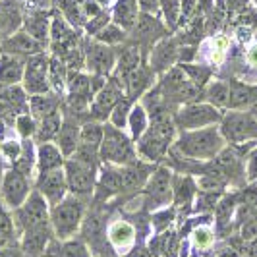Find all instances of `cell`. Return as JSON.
Here are the masks:
<instances>
[{"mask_svg": "<svg viewBox=\"0 0 257 257\" xmlns=\"http://www.w3.org/2000/svg\"><path fill=\"white\" fill-rule=\"evenodd\" d=\"M178 149L184 155L190 157H213L215 153H219L222 149V138L219 136L217 130H201V132H192L182 136V140L178 142Z\"/></svg>", "mask_w": 257, "mask_h": 257, "instance_id": "cell-1", "label": "cell"}, {"mask_svg": "<svg viewBox=\"0 0 257 257\" xmlns=\"http://www.w3.org/2000/svg\"><path fill=\"white\" fill-rule=\"evenodd\" d=\"M79 219H81V203L76 201V199L62 201L60 205L56 207L54 215H52L54 228H56L60 238H66V236H70L72 232L76 230Z\"/></svg>", "mask_w": 257, "mask_h": 257, "instance_id": "cell-2", "label": "cell"}, {"mask_svg": "<svg viewBox=\"0 0 257 257\" xmlns=\"http://www.w3.org/2000/svg\"><path fill=\"white\" fill-rule=\"evenodd\" d=\"M222 134L232 142H242L245 138L257 136V120L249 114L234 112L228 114L222 122Z\"/></svg>", "mask_w": 257, "mask_h": 257, "instance_id": "cell-3", "label": "cell"}, {"mask_svg": "<svg viewBox=\"0 0 257 257\" xmlns=\"http://www.w3.org/2000/svg\"><path fill=\"white\" fill-rule=\"evenodd\" d=\"M132 147L130 142L114 128H106L103 143V157L112 163H126L132 159Z\"/></svg>", "mask_w": 257, "mask_h": 257, "instance_id": "cell-4", "label": "cell"}, {"mask_svg": "<svg viewBox=\"0 0 257 257\" xmlns=\"http://www.w3.org/2000/svg\"><path fill=\"white\" fill-rule=\"evenodd\" d=\"M20 222L29 230L45 226V222H47V205H45V201L41 199L39 193H33L29 197V201L24 205V209L20 211Z\"/></svg>", "mask_w": 257, "mask_h": 257, "instance_id": "cell-5", "label": "cell"}, {"mask_svg": "<svg viewBox=\"0 0 257 257\" xmlns=\"http://www.w3.org/2000/svg\"><path fill=\"white\" fill-rule=\"evenodd\" d=\"M220 116L215 108L207 106V104H192L188 108H184L180 112V124L186 128H197L209 122H217Z\"/></svg>", "mask_w": 257, "mask_h": 257, "instance_id": "cell-6", "label": "cell"}, {"mask_svg": "<svg viewBox=\"0 0 257 257\" xmlns=\"http://www.w3.org/2000/svg\"><path fill=\"white\" fill-rule=\"evenodd\" d=\"M68 180H70V186L74 192L89 193L93 188V170L79 165L77 161H72L68 165Z\"/></svg>", "mask_w": 257, "mask_h": 257, "instance_id": "cell-7", "label": "cell"}, {"mask_svg": "<svg viewBox=\"0 0 257 257\" xmlns=\"http://www.w3.org/2000/svg\"><path fill=\"white\" fill-rule=\"evenodd\" d=\"M39 190L45 193L51 201H58L64 193V174L60 170H47L39 182Z\"/></svg>", "mask_w": 257, "mask_h": 257, "instance_id": "cell-8", "label": "cell"}, {"mask_svg": "<svg viewBox=\"0 0 257 257\" xmlns=\"http://www.w3.org/2000/svg\"><path fill=\"white\" fill-rule=\"evenodd\" d=\"M27 192V182L26 178L20 174V172H10L4 180V193H6V199L12 203V205H18L24 201Z\"/></svg>", "mask_w": 257, "mask_h": 257, "instance_id": "cell-9", "label": "cell"}, {"mask_svg": "<svg viewBox=\"0 0 257 257\" xmlns=\"http://www.w3.org/2000/svg\"><path fill=\"white\" fill-rule=\"evenodd\" d=\"M45 60L35 58L27 68V89L29 91H45L47 89V79H45Z\"/></svg>", "mask_w": 257, "mask_h": 257, "instance_id": "cell-10", "label": "cell"}, {"mask_svg": "<svg viewBox=\"0 0 257 257\" xmlns=\"http://www.w3.org/2000/svg\"><path fill=\"white\" fill-rule=\"evenodd\" d=\"M149 195L157 203H165L170 199V182L165 170H159L153 176V180L149 184Z\"/></svg>", "mask_w": 257, "mask_h": 257, "instance_id": "cell-11", "label": "cell"}, {"mask_svg": "<svg viewBox=\"0 0 257 257\" xmlns=\"http://www.w3.org/2000/svg\"><path fill=\"white\" fill-rule=\"evenodd\" d=\"M167 140L161 138L159 134H155L153 130L142 140V153L147 155L149 159H159L161 155L165 153V147H167Z\"/></svg>", "mask_w": 257, "mask_h": 257, "instance_id": "cell-12", "label": "cell"}, {"mask_svg": "<svg viewBox=\"0 0 257 257\" xmlns=\"http://www.w3.org/2000/svg\"><path fill=\"white\" fill-rule=\"evenodd\" d=\"M257 99V91L242 85V83H234L230 87V104L240 108V106H247V104L255 103Z\"/></svg>", "mask_w": 257, "mask_h": 257, "instance_id": "cell-13", "label": "cell"}, {"mask_svg": "<svg viewBox=\"0 0 257 257\" xmlns=\"http://www.w3.org/2000/svg\"><path fill=\"white\" fill-rule=\"evenodd\" d=\"M136 230L128 222H114L108 230V238L114 245H130L134 242Z\"/></svg>", "mask_w": 257, "mask_h": 257, "instance_id": "cell-14", "label": "cell"}, {"mask_svg": "<svg viewBox=\"0 0 257 257\" xmlns=\"http://www.w3.org/2000/svg\"><path fill=\"white\" fill-rule=\"evenodd\" d=\"M62 161V155L60 151L54 147V145H43L41 151H39V163L41 168L47 172V170H54V168L60 165Z\"/></svg>", "mask_w": 257, "mask_h": 257, "instance_id": "cell-15", "label": "cell"}, {"mask_svg": "<svg viewBox=\"0 0 257 257\" xmlns=\"http://www.w3.org/2000/svg\"><path fill=\"white\" fill-rule=\"evenodd\" d=\"M20 76H22V64L10 56H4L0 62V79L6 83H12V81H18Z\"/></svg>", "mask_w": 257, "mask_h": 257, "instance_id": "cell-16", "label": "cell"}, {"mask_svg": "<svg viewBox=\"0 0 257 257\" xmlns=\"http://www.w3.org/2000/svg\"><path fill=\"white\" fill-rule=\"evenodd\" d=\"M116 101H118V91L114 87H106L104 91H101V95L97 97L95 106H93L95 114H104L106 110H110L114 106Z\"/></svg>", "mask_w": 257, "mask_h": 257, "instance_id": "cell-17", "label": "cell"}, {"mask_svg": "<svg viewBox=\"0 0 257 257\" xmlns=\"http://www.w3.org/2000/svg\"><path fill=\"white\" fill-rule=\"evenodd\" d=\"M120 180H122V188L124 190H134L138 186H142V182L145 180V170L138 167L126 168L120 172Z\"/></svg>", "mask_w": 257, "mask_h": 257, "instance_id": "cell-18", "label": "cell"}, {"mask_svg": "<svg viewBox=\"0 0 257 257\" xmlns=\"http://www.w3.org/2000/svg\"><path fill=\"white\" fill-rule=\"evenodd\" d=\"M116 20H118V24H122L124 27L134 26V20H136V4H134V0H120L118 2Z\"/></svg>", "mask_w": 257, "mask_h": 257, "instance_id": "cell-19", "label": "cell"}, {"mask_svg": "<svg viewBox=\"0 0 257 257\" xmlns=\"http://www.w3.org/2000/svg\"><path fill=\"white\" fill-rule=\"evenodd\" d=\"M209 101L213 104H219V106H224V104H230V87L226 83H213L209 87V93H207Z\"/></svg>", "mask_w": 257, "mask_h": 257, "instance_id": "cell-20", "label": "cell"}, {"mask_svg": "<svg viewBox=\"0 0 257 257\" xmlns=\"http://www.w3.org/2000/svg\"><path fill=\"white\" fill-rule=\"evenodd\" d=\"M77 138H79V132H77V128L70 126V124H66L64 128H62V132H60V138H58L62 153H64V155H70L72 151H74V149H76Z\"/></svg>", "mask_w": 257, "mask_h": 257, "instance_id": "cell-21", "label": "cell"}, {"mask_svg": "<svg viewBox=\"0 0 257 257\" xmlns=\"http://www.w3.org/2000/svg\"><path fill=\"white\" fill-rule=\"evenodd\" d=\"M89 62L93 64V68H95L97 72H106V70L110 68V64H112V54H110V51H106V49L95 47V49L91 51Z\"/></svg>", "mask_w": 257, "mask_h": 257, "instance_id": "cell-22", "label": "cell"}, {"mask_svg": "<svg viewBox=\"0 0 257 257\" xmlns=\"http://www.w3.org/2000/svg\"><path fill=\"white\" fill-rule=\"evenodd\" d=\"M6 47H8V49H12L14 52H24V54L39 51V45L35 43V41H31L27 35H18V37H14L12 41H8V45H6Z\"/></svg>", "mask_w": 257, "mask_h": 257, "instance_id": "cell-23", "label": "cell"}, {"mask_svg": "<svg viewBox=\"0 0 257 257\" xmlns=\"http://www.w3.org/2000/svg\"><path fill=\"white\" fill-rule=\"evenodd\" d=\"M45 240H47V230H45V226L33 228V230H29V236H27V240H26V249L27 251H39V249L45 245Z\"/></svg>", "mask_w": 257, "mask_h": 257, "instance_id": "cell-24", "label": "cell"}, {"mask_svg": "<svg viewBox=\"0 0 257 257\" xmlns=\"http://www.w3.org/2000/svg\"><path fill=\"white\" fill-rule=\"evenodd\" d=\"M58 130H60V118L56 114H47L41 126V140H51L58 134Z\"/></svg>", "mask_w": 257, "mask_h": 257, "instance_id": "cell-25", "label": "cell"}, {"mask_svg": "<svg viewBox=\"0 0 257 257\" xmlns=\"http://www.w3.org/2000/svg\"><path fill=\"white\" fill-rule=\"evenodd\" d=\"M101 138H103V130L97 124H87L81 132V142H83V145H89V147H97Z\"/></svg>", "mask_w": 257, "mask_h": 257, "instance_id": "cell-26", "label": "cell"}, {"mask_svg": "<svg viewBox=\"0 0 257 257\" xmlns=\"http://www.w3.org/2000/svg\"><path fill=\"white\" fill-rule=\"evenodd\" d=\"M228 49V39L226 37H217L213 41V62H217L219 64L220 60L224 58V52Z\"/></svg>", "mask_w": 257, "mask_h": 257, "instance_id": "cell-27", "label": "cell"}, {"mask_svg": "<svg viewBox=\"0 0 257 257\" xmlns=\"http://www.w3.org/2000/svg\"><path fill=\"white\" fill-rule=\"evenodd\" d=\"M52 108H54V101L52 99H45V97H35L33 99V110L37 114H51Z\"/></svg>", "mask_w": 257, "mask_h": 257, "instance_id": "cell-28", "label": "cell"}, {"mask_svg": "<svg viewBox=\"0 0 257 257\" xmlns=\"http://www.w3.org/2000/svg\"><path fill=\"white\" fill-rule=\"evenodd\" d=\"M193 240H195V244L199 245V247H209L211 242H213V234L207 228H197V230L193 232Z\"/></svg>", "mask_w": 257, "mask_h": 257, "instance_id": "cell-29", "label": "cell"}, {"mask_svg": "<svg viewBox=\"0 0 257 257\" xmlns=\"http://www.w3.org/2000/svg\"><path fill=\"white\" fill-rule=\"evenodd\" d=\"M143 126H145V114H143L142 108H136L132 112V128H134V134L140 136L143 132Z\"/></svg>", "mask_w": 257, "mask_h": 257, "instance_id": "cell-30", "label": "cell"}, {"mask_svg": "<svg viewBox=\"0 0 257 257\" xmlns=\"http://www.w3.org/2000/svg\"><path fill=\"white\" fill-rule=\"evenodd\" d=\"M27 27H29V31L39 39H43L45 33H47V24H45V20H31V22L27 24Z\"/></svg>", "mask_w": 257, "mask_h": 257, "instance_id": "cell-31", "label": "cell"}, {"mask_svg": "<svg viewBox=\"0 0 257 257\" xmlns=\"http://www.w3.org/2000/svg\"><path fill=\"white\" fill-rule=\"evenodd\" d=\"M99 39L104 41V43H116V41L122 39V35H120V31H118L116 27H106L103 33L99 35Z\"/></svg>", "mask_w": 257, "mask_h": 257, "instance_id": "cell-32", "label": "cell"}, {"mask_svg": "<svg viewBox=\"0 0 257 257\" xmlns=\"http://www.w3.org/2000/svg\"><path fill=\"white\" fill-rule=\"evenodd\" d=\"M10 232H12V228H10V222H8V219L0 213V245L4 244L8 238H10Z\"/></svg>", "mask_w": 257, "mask_h": 257, "instance_id": "cell-33", "label": "cell"}, {"mask_svg": "<svg viewBox=\"0 0 257 257\" xmlns=\"http://www.w3.org/2000/svg\"><path fill=\"white\" fill-rule=\"evenodd\" d=\"M64 257H87V253L79 244H68L64 245Z\"/></svg>", "mask_w": 257, "mask_h": 257, "instance_id": "cell-34", "label": "cell"}, {"mask_svg": "<svg viewBox=\"0 0 257 257\" xmlns=\"http://www.w3.org/2000/svg\"><path fill=\"white\" fill-rule=\"evenodd\" d=\"M255 232H257V215L255 217H249L247 222H245L244 238H251V236H255Z\"/></svg>", "mask_w": 257, "mask_h": 257, "instance_id": "cell-35", "label": "cell"}, {"mask_svg": "<svg viewBox=\"0 0 257 257\" xmlns=\"http://www.w3.org/2000/svg\"><path fill=\"white\" fill-rule=\"evenodd\" d=\"M165 12H167V18L170 20V26H174V22H176V2L174 0H167V4H165Z\"/></svg>", "mask_w": 257, "mask_h": 257, "instance_id": "cell-36", "label": "cell"}, {"mask_svg": "<svg viewBox=\"0 0 257 257\" xmlns=\"http://www.w3.org/2000/svg\"><path fill=\"white\" fill-rule=\"evenodd\" d=\"M126 106H128V103L118 104V108H116V112H114V124H116V126H124V114H126Z\"/></svg>", "mask_w": 257, "mask_h": 257, "instance_id": "cell-37", "label": "cell"}, {"mask_svg": "<svg viewBox=\"0 0 257 257\" xmlns=\"http://www.w3.org/2000/svg\"><path fill=\"white\" fill-rule=\"evenodd\" d=\"M190 193H192V184L186 180V182H180V192H178V201L182 199H188L190 197Z\"/></svg>", "mask_w": 257, "mask_h": 257, "instance_id": "cell-38", "label": "cell"}, {"mask_svg": "<svg viewBox=\"0 0 257 257\" xmlns=\"http://www.w3.org/2000/svg\"><path fill=\"white\" fill-rule=\"evenodd\" d=\"M257 174V151L251 155V159H249V176L253 178Z\"/></svg>", "mask_w": 257, "mask_h": 257, "instance_id": "cell-39", "label": "cell"}, {"mask_svg": "<svg viewBox=\"0 0 257 257\" xmlns=\"http://www.w3.org/2000/svg\"><path fill=\"white\" fill-rule=\"evenodd\" d=\"M247 62L257 68V45H255V47H251V49H249V52H247Z\"/></svg>", "mask_w": 257, "mask_h": 257, "instance_id": "cell-40", "label": "cell"}, {"mask_svg": "<svg viewBox=\"0 0 257 257\" xmlns=\"http://www.w3.org/2000/svg\"><path fill=\"white\" fill-rule=\"evenodd\" d=\"M157 2H159V0H142V6L145 10H151V8L157 6Z\"/></svg>", "mask_w": 257, "mask_h": 257, "instance_id": "cell-41", "label": "cell"}, {"mask_svg": "<svg viewBox=\"0 0 257 257\" xmlns=\"http://www.w3.org/2000/svg\"><path fill=\"white\" fill-rule=\"evenodd\" d=\"M6 153L8 155H18L20 153V149H18V145H16V143H10V145H6Z\"/></svg>", "mask_w": 257, "mask_h": 257, "instance_id": "cell-42", "label": "cell"}]
</instances>
